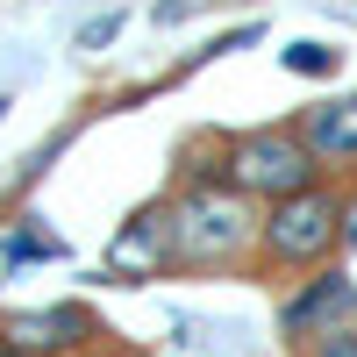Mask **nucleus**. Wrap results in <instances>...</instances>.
<instances>
[{"label":"nucleus","mask_w":357,"mask_h":357,"mask_svg":"<svg viewBox=\"0 0 357 357\" xmlns=\"http://www.w3.org/2000/svg\"><path fill=\"white\" fill-rule=\"evenodd\" d=\"M165 272H172V200H151L107 243V279L143 286V279H165Z\"/></svg>","instance_id":"nucleus-6"},{"label":"nucleus","mask_w":357,"mask_h":357,"mask_svg":"<svg viewBox=\"0 0 357 357\" xmlns=\"http://www.w3.org/2000/svg\"><path fill=\"white\" fill-rule=\"evenodd\" d=\"M257 257V207L229 178L172 193V272H222Z\"/></svg>","instance_id":"nucleus-1"},{"label":"nucleus","mask_w":357,"mask_h":357,"mask_svg":"<svg viewBox=\"0 0 357 357\" xmlns=\"http://www.w3.org/2000/svg\"><path fill=\"white\" fill-rule=\"evenodd\" d=\"M350 314H357V279L343 272V264H321V272H307L301 286L286 293V307H279V336H286L293 350H307L314 336L343 329Z\"/></svg>","instance_id":"nucleus-4"},{"label":"nucleus","mask_w":357,"mask_h":357,"mask_svg":"<svg viewBox=\"0 0 357 357\" xmlns=\"http://www.w3.org/2000/svg\"><path fill=\"white\" fill-rule=\"evenodd\" d=\"M314 178H329V172L314 165V151L301 143V129L264 122V129L229 136V186H236V193H250V200H286V193L314 186Z\"/></svg>","instance_id":"nucleus-3"},{"label":"nucleus","mask_w":357,"mask_h":357,"mask_svg":"<svg viewBox=\"0 0 357 357\" xmlns=\"http://www.w3.org/2000/svg\"><path fill=\"white\" fill-rule=\"evenodd\" d=\"M107 36H122V8H114V15H93V22H86V29H79V50H100Z\"/></svg>","instance_id":"nucleus-11"},{"label":"nucleus","mask_w":357,"mask_h":357,"mask_svg":"<svg viewBox=\"0 0 357 357\" xmlns=\"http://www.w3.org/2000/svg\"><path fill=\"white\" fill-rule=\"evenodd\" d=\"M336 250H343V186L314 178V186L286 193V200H264V215H257V264L264 272L307 279L321 264H336Z\"/></svg>","instance_id":"nucleus-2"},{"label":"nucleus","mask_w":357,"mask_h":357,"mask_svg":"<svg viewBox=\"0 0 357 357\" xmlns=\"http://www.w3.org/2000/svg\"><path fill=\"white\" fill-rule=\"evenodd\" d=\"M8 264H15V250H8V243H0V272H8Z\"/></svg>","instance_id":"nucleus-14"},{"label":"nucleus","mask_w":357,"mask_h":357,"mask_svg":"<svg viewBox=\"0 0 357 357\" xmlns=\"http://www.w3.org/2000/svg\"><path fill=\"white\" fill-rule=\"evenodd\" d=\"M293 129H301V143L314 151V165H321V172H350V165H357V93L307 107Z\"/></svg>","instance_id":"nucleus-7"},{"label":"nucleus","mask_w":357,"mask_h":357,"mask_svg":"<svg viewBox=\"0 0 357 357\" xmlns=\"http://www.w3.org/2000/svg\"><path fill=\"white\" fill-rule=\"evenodd\" d=\"M0 336H8L15 350L29 357H72L100 336V321L93 307H79V301H57V307H8L0 314Z\"/></svg>","instance_id":"nucleus-5"},{"label":"nucleus","mask_w":357,"mask_h":357,"mask_svg":"<svg viewBox=\"0 0 357 357\" xmlns=\"http://www.w3.org/2000/svg\"><path fill=\"white\" fill-rule=\"evenodd\" d=\"M8 250H15V264H22V257H65V243H57V236H50L36 215H22V222H15V243H8Z\"/></svg>","instance_id":"nucleus-8"},{"label":"nucleus","mask_w":357,"mask_h":357,"mask_svg":"<svg viewBox=\"0 0 357 357\" xmlns=\"http://www.w3.org/2000/svg\"><path fill=\"white\" fill-rule=\"evenodd\" d=\"M301 357H357V329H350V321H343V329H329V336H314Z\"/></svg>","instance_id":"nucleus-10"},{"label":"nucleus","mask_w":357,"mask_h":357,"mask_svg":"<svg viewBox=\"0 0 357 357\" xmlns=\"http://www.w3.org/2000/svg\"><path fill=\"white\" fill-rule=\"evenodd\" d=\"M343 250H357V186L343 193Z\"/></svg>","instance_id":"nucleus-12"},{"label":"nucleus","mask_w":357,"mask_h":357,"mask_svg":"<svg viewBox=\"0 0 357 357\" xmlns=\"http://www.w3.org/2000/svg\"><path fill=\"white\" fill-rule=\"evenodd\" d=\"M279 57H286V72H301V79H329L336 72V50L329 43H286Z\"/></svg>","instance_id":"nucleus-9"},{"label":"nucleus","mask_w":357,"mask_h":357,"mask_svg":"<svg viewBox=\"0 0 357 357\" xmlns=\"http://www.w3.org/2000/svg\"><path fill=\"white\" fill-rule=\"evenodd\" d=\"M0 357H29V350H15V343H8V336H0Z\"/></svg>","instance_id":"nucleus-13"}]
</instances>
